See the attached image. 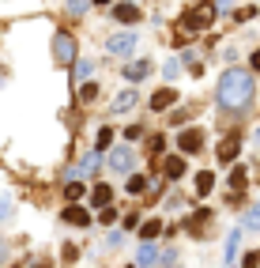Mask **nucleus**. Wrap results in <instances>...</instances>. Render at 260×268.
Returning a JSON list of instances; mask_svg holds the SVG:
<instances>
[{
	"label": "nucleus",
	"mask_w": 260,
	"mask_h": 268,
	"mask_svg": "<svg viewBox=\"0 0 260 268\" xmlns=\"http://www.w3.org/2000/svg\"><path fill=\"white\" fill-rule=\"evenodd\" d=\"M253 98V72L245 68H227L219 79V102L227 110H245Z\"/></svg>",
	"instance_id": "obj_1"
},
{
	"label": "nucleus",
	"mask_w": 260,
	"mask_h": 268,
	"mask_svg": "<svg viewBox=\"0 0 260 268\" xmlns=\"http://www.w3.org/2000/svg\"><path fill=\"white\" fill-rule=\"evenodd\" d=\"M53 57H57L60 64H76V38L60 30V34L53 38Z\"/></svg>",
	"instance_id": "obj_2"
},
{
	"label": "nucleus",
	"mask_w": 260,
	"mask_h": 268,
	"mask_svg": "<svg viewBox=\"0 0 260 268\" xmlns=\"http://www.w3.org/2000/svg\"><path fill=\"white\" fill-rule=\"evenodd\" d=\"M136 42H140V38H136L132 30H121V34H113V38L106 42V53H113V57H121V53H132Z\"/></svg>",
	"instance_id": "obj_3"
},
{
	"label": "nucleus",
	"mask_w": 260,
	"mask_h": 268,
	"mask_svg": "<svg viewBox=\"0 0 260 268\" xmlns=\"http://www.w3.org/2000/svg\"><path fill=\"white\" fill-rule=\"evenodd\" d=\"M109 166L121 170V174H128L132 170V147H113V151H109Z\"/></svg>",
	"instance_id": "obj_4"
},
{
	"label": "nucleus",
	"mask_w": 260,
	"mask_h": 268,
	"mask_svg": "<svg viewBox=\"0 0 260 268\" xmlns=\"http://www.w3.org/2000/svg\"><path fill=\"white\" fill-rule=\"evenodd\" d=\"M208 23H211V11H208V8H193V11H185V26H189V30H204Z\"/></svg>",
	"instance_id": "obj_5"
},
{
	"label": "nucleus",
	"mask_w": 260,
	"mask_h": 268,
	"mask_svg": "<svg viewBox=\"0 0 260 268\" xmlns=\"http://www.w3.org/2000/svg\"><path fill=\"white\" fill-rule=\"evenodd\" d=\"M136 98H140L136 91H121V95L113 98V102H109V113H128V110L136 106Z\"/></svg>",
	"instance_id": "obj_6"
},
{
	"label": "nucleus",
	"mask_w": 260,
	"mask_h": 268,
	"mask_svg": "<svg viewBox=\"0 0 260 268\" xmlns=\"http://www.w3.org/2000/svg\"><path fill=\"white\" fill-rule=\"evenodd\" d=\"M136 265H140V268H155V265H162V257H159V250H155V246H140Z\"/></svg>",
	"instance_id": "obj_7"
},
{
	"label": "nucleus",
	"mask_w": 260,
	"mask_h": 268,
	"mask_svg": "<svg viewBox=\"0 0 260 268\" xmlns=\"http://www.w3.org/2000/svg\"><path fill=\"white\" fill-rule=\"evenodd\" d=\"M60 219H64V223H72V227H87V223H91V216H87V212H83L79 204L64 208V216H60Z\"/></svg>",
	"instance_id": "obj_8"
},
{
	"label": "nucleus",
	"mask_w": 260,
	"mask_h": 268,
	"mask_svg": "<svg viewBox=\"0 0 260 268\" xmlns=\"http://www.w3.org/2000/svg\"><path fill=\"white\" fill-rule=\"evenodd\" d=\"M238 147H242V140H238V136L223 140V144H219V159H223V163H234V159H238Z\"/></svg>",
	"instance_id": "obj_9"
},
{
	"label": "nucleus",
	"mask_w": 260,
	"mask_h": 268,
	"mask_svg": "<svg viewBox=\"0 0 260 268\" xmlns=\"http://www.w3.org/2000/svg\"><path fill=\"white\" fill-rule=\"evenodd\" d=\"M200 144H204L200 129H185L181 132V151H200Z\"/></svg>",
	"instance_id": "obj_10"
},
{
	"label": "nucleus",
	"mask_w": 260,
	"mask_h": 268,
	"mask_svg": "<svg viewBox=\"0 0 260 268\" xmlns=\"http://www.w3.org/2000/svg\"><path fill=\"white\" fill-rule=\"evenodd\" d=\"M238 246H242V231H230L227 234V250H223V265H230V261L238 257Z\"/></svg>",
	"instance_id": "obj_11"
},
{
	"label": "nucleus",
	"mask_w": 260,
	"mask_h": 268,
	"mask_svg": "<svg viewBox=\"0 0 260 268\" xmlns=\"http://www.w3.org/2000/svg\"><path fill=\"white\" fill-rule=\"evenodd\" d=\"M147 72H151V64H147V61H132V64L125 68V79L140 83V79H147Z\"/></svg>",
	"instance_id": "obj_12"
},
{
	"label": "nucleus",
	"mask_w": 260,
	"mask_h": 268,
	"mask_svg": "<svg viewBox=\"0 0 260 268\" xmlns=\"http://www.w3.org/2000/svg\"><path fill=\"white\" fill-rule=\"evenodd\" d=\"M113 15H117L121 23H136V19H140V8H136V4H117Z\"/></svg>",
	"instance_id": "obj_13"
},
{
	"label": "nucleus",
	"mask_w": 260,
	"mask_h": 268,
	"mask_svg": "<svg viewBox=\"0 0 260 268\" xmlns=\"http://www.w3.org/2000/svg\"><path fill=\"white\" fill-rule=\"evenodd\" d=\"M174 91H170V87H162L159 95H151V110H166V106H174Z\"/></svg>",
	"instance_id": "obj_14"
},
{
	"label": "nucleus",
	"mask_w": 260,
	"mask_h": 268,
	"mask_svg": "<svg viewBox=\"0 0 260 268\" xmlns=\"http://www.w3.org/2000/svg\"><path fill=\"white\" fill-rule=\"evenodd\" d=\"M109 200H113V189H109V185H94V193H91V204H98V208H109Z\"/></svg>",
	"instance_id": "obj_15"
},
{
	"label": "nucleus",
	"mask_w": 260,
	"mask_h": 268,
	"mask_svg": "<svg viewBox=\"0 0 260 268\" xmlns=\"http://www.w3.org/2000/svg\"><path fill=\"white\" fill-rule=\"evenodd\" d=\"M211 185H215V174H211V170H200V174H196V193H200V197H208Z\"/></svg>",
	"instance_id": "obj_16"
},
{
	"label": "nucleus",
	"mask_w": 260,
	"mask_h": 268,
	"mask_svg": "<svg viewBox=\"0 0 260 268\" xmlns=\"http://www.w3.org/2000/svg\"><path fill=\"white\" fill-rule=\"evenodd\" d=\"M94 170H98V151H91V155H87L83 163L76 166V178H83V174H94Z\"/></svg>",
	"instance_id": "obj_17"
},
{
	"label": "nucleus",
	"mask_w": 260,
	"mask_h": 268,
	"mask_svg": "<svg viewBox=\"0 0 260 268\" xmlns=\"http://www.w3.org/2000/svg\"><path fill=\"white\" fill-rule=\"evenodd\" d=\"M11 212H15V200H11V193H0V223H4V219H11Z\"/></svg>",
	"instance_id": "obj_18"
},
{
	"label": "nucleus",
	"mask_w": 260,
	"mask_h": 268,
	"mask_svg": "<svg viewBox=\"0 0 260 268\" xmlns=\"http://www.w3.org/2000/svg\"><path fill=\"white\" fill-rule=\"evenodd\" d=\"M143 189H147V178H140V174H132V178H128V185H125V193H132V197H140Z\"/></svg>",
	"instance_id": "obj_19"
},
{
	"label": "nucleus",
	"mask_w": 260,
	"mask_h": 268,
	"mask_svg": "<svg viewBox=\"0 0 260 268\" xmlns=\"http://www.w3.org/2000/svg\"><path fill=\"white\" fill-rule=\"evenodd\" d=\"M91 72H94V64L91 61H76V68H72V76L83 83V79H91Z\"/></svg>",
	"instance_id": "obj_20"
},
{
	"label": "nucleus",
	"mask_w": 260,
	"mask_h": 268,
	"mask_svg": "<svg viewBox=\"0 0 260 268\" xmlns=\"http://www.w3.org/2000/svg\"><path fill=\"white\" fill-rule=\"evenodd\" d=\"M181 174H185V163H181V159H170V163H166V178H170V182H177Z\"/></svg>",
	"instance_id": "obj_21"
},
{
	"label": "nucleus",
	"mask_w": 260,
	"mask_h": 268,
	"mask_svg": "<svg viewBox=\"0 0 260 268\" xmlns=\"http://www.w3.org/2000/svg\"><path fill=\"white\" fill-rule=\"evenodd\" d=\"M245 227H249V231H260V204H253L249 212H245Z\"/></svg>",
	"instance_id": "obj_22"
},
{
	"label": "nucleus",
	"mask_w": 260,
	"mask_h": 268,
	"mask_svg": "<svg viewBox=\"0 0 260 268\" xmlns=\"http://www.w3.org/2000/svg\"><path fill=\"white\" fill-rule=\"evenodd\" d=\"M64 193H68V200H79V197H83L87 189L79 185V178H76V182H68V185H64Z\"/></svg>",
	"instance_id": "obj_23"
},
{
	"label": "nucleus",
	"mask_w": 260,
	"mask_h": 268,
	"mask_svg": "<svg viewBox=\"0 0 260 268\" xmlns=\"http://www.w3.org/2000/svg\"><path fill=\"white\" fill-rule=\"evenodd\" d=\"M98 98V87L94 83H83V91H79V102H94Z\"/></svg>",
	"instance_id": "obj_24"
},
{
	"label": "nucleus",
	"mask_w": 260,
	"mask_h": 268,
	"mask_svg": "<svg viewBox=\"0 0 260 268\" xmlns=\"http://www.w3.org/2000/svg\"><path fill=\"white\" fill-rule=\"evenodd\" d=\"M230 185H234V189L245 185V166H234V170H230Z\"/></svg>",
	"instance_id": "obj_25"
},
{
	"label": "nucleus",
	"mask_w": 260,
	"mask_h": 268,
	"mask_svg": "<svg viewBox=\"0 0 260 268\" xmlns=\"http://www.w3.org/2000/svg\"><path fill=\"white\" fill-rule=\"evenodd\" d=\"M159 231H162V223H159V219H151V223H143V227H140V234H143V238H155Z\"/></svg>",
	"instance_id": "obj_26"
},
{
	"label": "nucleus",
	"mask_w": 260,
	"mask_h": 268,
	"mask_svg": "<svg viewBox=\"0 0 260 268\" xmlns=\"http://www.w3.org/2000/svg\"><path fill=\"white\" fill-rule=\"evenodd\" d=\"M87 4H91V0H68V11H72V15H83Z\"/></svg>",
	"instance_id": "obj_27"
},
{
	"label": "nucleus",
	"mask_w": 260,
	"mask_h": 268,
	"mask_svg": "<svg viewBox=\"0 0 260 268\" xmlns=\"http://www.w3.org/2000/svg\"><path fill=\"white\" fill-rule=\"evenodd\" d=\"M162 72H166V79H174L177 72H181V64H177V61H166V68H162Z\"/></svg>",
	"instance_id": "obj_28"
},
{
	"label": "nucleus",
	"mask_w": 260,
	"mask_h": 268,
	"mask_svg": "<svg viewBox=\"0 0 260 268\" xmlns=\"http://www.w3.org/2000/svg\"><path fill=\"white\" fill-rule=\"evenodd\" d=\"M109 140H113V129H102L98 132V147H109Z\"/></svg>",
	"instance_id": "obj_29"
},
{
	"label": "nucleus",
	"mask_w": 260,
	"mask_h": 268,
	"mask_svg": "<svg viewBox=\"0 0 260 268\" xmlns=\"http://www.w3.org/2000/svg\"><path fill=\"white\" fill-rule=\"evenodd\" d=\"M98 219H102V223L109 227V223H113V219H117V212H113V208H102V216H98Z\"/></svg>",
	"instance_id": "obj_30"
},
{
	"label": "nucleus",
	"mask_w": 260,
	"mask_h": 268,
	"mask_svg": "<svg viewBox=\"0 0 260 268\" xmlns=\"http://www.w3.org/2000/svg\"><path fill=\"white\" fill-rule=\"evenodd\" d=\"M125 136H128V140H140V136H143V129H140V125H128Z\"/></svg>",
	"instance_id": "obj_31"
},
{
	"label": "nucleus",
	"mask_w": 260,
	"mask_h": 268,
	"mask_svg": "<svg viewBox=\"0 0 260 268\" xmlns=\"http://www.w3.org/2000/svg\"><path fill=\"white\" fill-rule=\"evenodd\" d=\"M230 8H234V0H215V11H223V15H227Z\"/></svg>",
	"instance_id": "obj_32"
},
{
	"label": "nucleus",
	"mask_w": 260,
	"mask_h": 268,
	"mask_svg": "<svg viewBox=\"0 0 260 268\" xmlns=\"http://www.w3.org/2000/svg\"><path fill=\"white\" fill-rule=\"evenodd\" d=\"M253 68H260V49H257V53H253Z\"/></svg>",
	"instance_id": "obj_33"
},
{
	"label": "nucleus",
	"mask_w": 260,
	"mask_h": 268,
	"mask_svg": "<svg viewBox=\"0 0 260 268\" xmlns=\"http://www.w3.org/2000/svg\"><path fill=\"white\" fill-rule=\"evenodd\" d=\"M94 4H109V0H94Z\"/></svg>",
	"instance_id": "obj_34"
}]
</instances>
